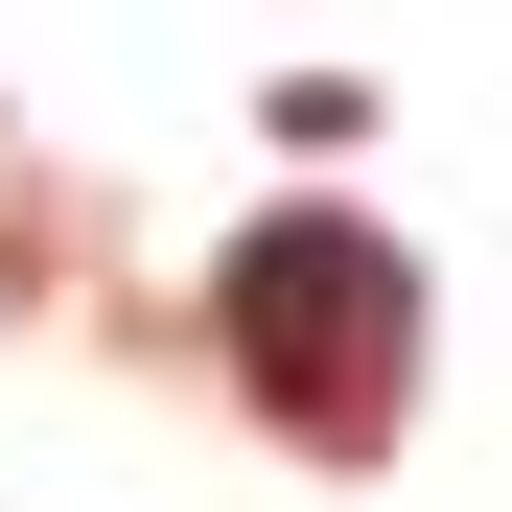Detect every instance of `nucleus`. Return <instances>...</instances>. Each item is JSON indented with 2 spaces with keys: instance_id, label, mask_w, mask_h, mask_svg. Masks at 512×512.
<instances>
[{
  "instance_id": "f257e3e1",
  "label": "nucleus",
  "mask_w": 512,
  "mask_h": 512,
  "mask_svg": "<svg viewBox=\"0 0 512 512\" xmlns=\"http://www.w3.org/2000/svg\"><path fill=\"white\" fill-rule=\"evenodd\" d=\"M210 326H233V373L280 396L303 443H350V419H396V373H419V256L350 233V210H256L233 280H210Z\"/></svg>"
}]
</instances>
